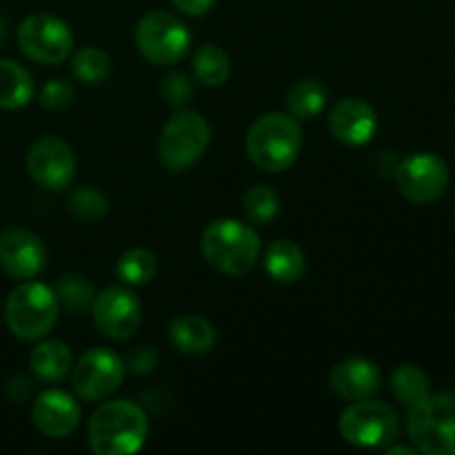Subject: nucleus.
I'll list each match as a JSON object with an SVG mask.
<instances>
[{"label": "nucleus", "instance_id": "1", "mask_svg": "<svg viewBox=\"0 0 455 455\" xmlns=\"http://www.w3.org/2000/svg\"><path fill=\"white\" fill-rule=\"evenodd\" d=\"M149 435V420L140 404L111 400L93 411L87 425L89 447L98 455H132L140 451Z\"/></svg>", "mask_w": 455, "mask_h": 455}, {"label": "nucleus", "instance_id": "2", "mask_svg": "<svg viewBox=\"0 0 455 455\" xmlns=\"http://www.w3.org/2000/svg\"><path fill=\"white\" fill-rule=\"evenodd\" d=\"M247 154L260 172L278 173L291 167L302 149V129L296 116L271 111L247 132Z\"/></svg>", "mask_w": 455, "mask_h": 455}, {"label": "nucleus", "instance_id": "3", "mask_svg": "<svg viewBox=\"0 0 455 455\" xmlns=\"http://www.w3.org/2000/svg\"><path fill=\"white\" fill-rule=\"evenodd\" d=\"M200 247L204 260L227 275H243L251 271L262 253L258 231L234 218L212 222L203 231Z\"/></svg>", "mask_w": 455, "mask_h": 455}, {"label": "nucleus", "instance_id": "4", "mask_svg": "<svg viewBox=\"0 0 455 455\" xmlns=\"http://www.w3.org/2000/svg\"><path fill=\"white\" fill-rule=\"evenodd\" d=\"M60 314V300L56 289L44 283L25 280L13 289L4 305V320L9 331L27 342L43 340L56 327Z\"/></svg>", "mask_w": 455, "mask_h": 455}, {"label": "nucleus", "instance_id": "5", "mask_svg": "<svg viewBox=\"0 0 455 455\" xmlns=\"http://www.w3.org/2000/svg\"><path fill=\"white\" fill-rule=\"evenodd\" d=\"M409 438L427 455H455V394H429L409 411Z\"/></svg>", "mask_w": 455, "mask_h": 455}, {"label": "nucleus", "instance_id": "6", "mask_svg": "<svg viewBox=\"0 0 455 455\" xmlns=\"http://www.w3.org/2000/svg\"><path fill=\"white\" fill-rule=\"evenodd\" d=\"M212 142V127L198 111H178L167 120L158 142L160 163L169 172H185L198 163Z\"/></svg>", "mask_w": 455, "mask_h": 455}, {"label": "nucleus", "instance_id": "7", "mask_svg": "<svg viewBox=\"0 0 455 455\" xmlns=\"http://www.w3.org/2000/svg\"><path fill=\"white\" fill-rule=\"evenodd\" d=\"M136 47L154 65H176L189 53L191 36L180 18L173 13L149 12L136 25Z\"/></svg>", "mask_w": 455, "mask_h": 455}, {"label": "nucleus", "instance_id": "8", "mask_svg": "<svg viewBox=\"0 0 455 455\" xmlns=\"http://www.w3.org/2000/svg\"><path fill=\"white\" fill-rule=\"evenodd\" d=\"M18 49L38 65H60L74 49V34L53 13H31L18 27Z\"/></svg>", "mask_w": 455, "mask_h": 455}, {"label": "nucleus", "instance_id": "9", "mask_svg": "<svg viewBox=\"0 0 455 455\" xmlns=\"http://www.w3.org/2000/svg\"><path fill=\"white\" fill-rule=\"evenodd\" d=\"M400 431V418L380 400H355L340 416V434L355 447H389Z\"/></svg>", "mask_w": 455, "mask_h": 455}, {"label": "nucleus", "instance_id": "10", "mask_svg": "<svg viewBox=\"0 0 455 455\" xmlns=\"http://www.w3.org/2000/svg\"><path fill=\"white\" fill-rule=\"evenodd\" d=\"M124 378V363L118 354L105 347L87 351L71 371V387L87 403L107 398L120 387Z\"/></svg>", "mask_w": 455, "mask_h": 455}, {"label": "nucleus", "instance_id": "11", "mask_svg": "<svg viewBox=\"0 0 455 455\" xmlns=\"http://www.w3.org/2000/svg\"><path fill=\"white\" fill-rule=\"evenodd\" d=\"M395 185L407 200L427 204L438 200L449 185V167L435 154H413L395 169Z\"/></svg>", "mask_w": 455, "mask_h": 455}, {"label": "nucleus", "instance_id": "12", "mask_svg": "<svg viewBox=\"0 0 455 455\" xmlns=\"http://www.w3.org/2000/svg\"><path fill=\"white\" fill-rule=\"evenodd\" d=\"M27 172L31 180L47 191H62L76 176V156L65 140L43 136L27 154Z\"/></svg>", "mask_w": 455, "mask_h": 455}, {"label": "nucleus", "instance_id": "13", "mask_svg": "<svg viewBox=\"0 0 455 455\" xmlns=\"http://www.w3.org/2000/svg\"><path fill=\"white\" fill-rule=\"evenodd\" d=\"M92 314L102 336L109 340H127L140 327L142 305L129 289L107 287L102 293H96Z\"/></svg>", "mask_w": 455, "mask_h": 455}, {"label": "nucleus", "instance_id": "14", "mask_svg": "<svg viewBox=\"0 0 455 455\" xmlns=\"http://www.w3.org/2000/svg\"><path fill=\"white\" fill-rule=\"evenodd\" d=\"M47 265L43 240L27 229H7L0 234V267L16 280H31Z\"/></svg>", "mask_w": 455, "mask_h": 455}, {"label": "nucleus", "instance_id": "15", "mask_svg": "<svg viewBox=\"0 0 455 455\" xmlns=\"http://www.w3.org/2000/svg\"><path fill=\"white\" fill-rule=\"evenodd\" d=\"M329 129L345 145H367L378 132V114L360 98H342L329 114Z\"/></svg>", "mask_w": 455, "mask_h": 455}, {"label": "nucleus", "instance_id": "16", "mask_svg": "<svg viewBox=\"0 0 455 455\" xmlns=\"http://www.w3.org/2000/svg\"><path fill=\"white\" fill-rule=\"evenodd\" d=\"M31 418L40 434L49 435V438H65L78 429L80 404L67 391L49 389L36 398Z\"/></svg>", "mask_w": 455, "mask_h": 455}, {"label": "nucleus", "instance_id": "17", "mask_svg": "<svg viewBox=\"0 0 455 455\" xmlns=\"http://www.w3.org/2000/svg\"><path fill=\"white\" fill-rule=\"evenodd\" d=\"M331 389L333 394L340 395L342 400H367L380 389V369L376 363L367 358H349L338 364L331 373Z\"/></svg>", "mask_w": 455, "mask_h": 455}, {"label": "nucleus", "instance_id": "18", "mask_svg": "<svg viewBox=\"0 0 455 455\" xmlns=\"http://www.w3.org/2000/svg\"><path fill=\"white\" fill-rule=\"evenodd\" d=\"M169 338L178 351L189 355H204L216 347V329L200 315H180L169 327Z\"/></svg>", "mask_w": 455, "mask_h": 455}, {"label": "nucleus", "instance_id": "19", "mask_svg": "<svg viewBox=\"0 0 455 455\" xmlns=\"http://www.w3.org/2000/svg\"><path fill=\"white\" fill-rule=\"evenodd\" d=\"M305 253L291 240H275L265 251V269L275 283H298L305 274Z\"/></svg>", "mask_w": 455, "mask_h": 455}, {"label": "nucleus", "instance_id": "20", "mask_svg": "<svg viewBox=\"0 0 455 455\" xmlns=\"http://www.w3.org/2000/svg\"><path fill=\"white\" fill-rule=\"evenodd\" d=\"M34 96V78L16 60L0 58V109L13 111L25 107Z\"/></svg>", "mask_w": 455, "mask_h": 455}, {"label": "nucleus", "instance_id": "21", "mask_svg": "<svg viewBox=\"0 0 455 455\" xmlns=\"http://www.w3.org/2000/svg\"><path fill=\"white\" fill-rule=\"evenodd\" d=\"M31 371L44 382H58L71 371V351L62 340H43L29 355Z\"/></svg>", "mask_w": 455, "mask_h": 455}, {"label": "nucleus", "instance_id": "22", "mask_svg": "<svg viewBox=\"0 0 455 455\" xmlns=\"http://www.w3.org/2000/svg\"><path fill=\"white\" fill-rule=\"evenodd\" d=\"M194 74L207 87H220L229 80L231 60L216 44H203L194 53Z\"/></svg>", "mask_w": 455, "mask_h": 455}, {"label": "nucleus", "instance_id": "23", "mask_svg": "<svg viewBox=\"0 0 455 455\" xmlns=\"http://www.w3.org/2000/svg\"><path fill=\"white\" fill-rule=\"evenodd\" d=\"M391 391L400 404L411 409L431 394L429 378L416 364H403L391 376Z\"/></svg>", "mask_w": 455, "mask_h": 455}, {"label": "nucleus", "instance_id": "24", "mask_svg": "<svg viewBox=\"0 0 455 455\" xmlns=\"http://www.w3.org/2000/svg\"><path fill=\"white\" fill-rule=\"evenodd\" d=\"M58 300L69 314L83 315L92 311L93 300H96V287L89 278L78 274H67L58 280Z\"/></svg>", "mask_w": 455, "mask_h": 455}, {"label": "nucleus", "instance_id": "25", "mask_svg": "<svg viewBox=\"0 0 455 455\" xmlns=\"http://www.w3.org/2000/svg\"><path fill=\"white\" fill-rule=\"evenodd\" d=\"M287 105L289 114L296 116L298 120L315 118L327 105V92L318 80H300L289 92Z\"/></svg>", "mask_w": 455, "mask_h": 455}, {"label": "nucleus", "instance_id": "26", "mask_svg": "<svg viewBox=\"0 0 455 455\" xmlns=\"http://www.w3.org/2000/svg\"><path fill=\"white\" fill-rule=\"evenodd\" d=\"M116 274H118V278L124 284L142 287V284H149L156 278V274H158V260L147 249H129L127 253L120 256L118 265H116Z\"/></svg>", "mask_w": 455, "mask_h": 455}, {"label": "nucleus", "instance_id": "27", "mask_svg": "<svg viewBox=\"0 0 455 455\" xmlns=\"http://www.w3.org/2000/svg\"><path fill=\"white\" fill-rule=\"evenodd\" d=\"M244 213L253 225H269L280 209V198L269 185H253L244 194Z\"/></svg>", "mask_w": 455, "mask_h": 455}, {"label": "nucleus", "instance_id": "28", "mask_svg": "<svg viewBox=\"0 0 455 455\" xmlns=\"http://www.w3.org/2000/svg\"><path fill=\"white\" fill-rule=\"evenodd\" d=\"M71 69H74L76 78L83 80L87 84H100L107 80L111 69L109 56L98 47H84L71 60Z\"/></svg>", "mask_w": 455, "mask_h": 455}, {"label": "nucleus", "instance_id": "29", "mask_svg": "<svg viewBox=\"0 0 455 455\" xmlns=\"http://www.w3.org/2000/svg\"><path fill=\"white\" fill-rule=\"evenodd\" d=\"M69 212L83 222H98L109 212V203L102 191L93 187H78L69 194Z\"/></svg>", "mask_w": 455, "mask_h": 455}, {"label": "nucleus", "instance_id": "30", "mask_svg": "<svg viewBox=\"0 0 455 455\" xmlns=\"http://www.w3.org/2000/svg\"><path fill=\"white\" fill-rule=\"evenodd\" d=\"M160 93H163L164 102L173 109H185L189 105V100L194 98V84L180 71H173L167 78L163 80V87H160Z\"/></svg>", "mask_w": 455, "mask_h": 455}, {"label": "nucleus", "instance_id": "31", "mask_svg": "<svg viewBox=\"0 0 455 455\" xmlns=\"http://www.w3.org/2000/svg\"><path fill=\"white\" fill-rule=\"evenodd\" d=\"M76 100V89L71 87L67 80H49L47 84L43 87L40 92V105L44 109H52V111H62Z\"/></svg>", "mask_w": 455, "mask_h": 455}, {"label": "nucleus", "instance_id": "32", "mask_svg": "<svg viewBox=\"0 0 455 455\" xmlns=\"http://www.w3.org/2000/svg\"><path fill=\"white\" fill-rule=\"evenodd\" d=\"M127 364L132 371L136 373H149L154 371V367L158 364V354L149 347H136L132 354L127 355Z\"/></svg>", "mask_w": 455, "mask_h": 455}, {"label": "nucleus", "instance_id": "33", "mask_svg": "<svg viewBox=\"0 0 455 455\" xmlns=\"http://www.w3.org/2000/svg\"><path fill=\"white\" fill-rule=\"evenodd\" d=\"M172 3L187 16H204V13L212 12L216 0H172Z\"/></svg>", "mask_w": 455, "mask_h": 455}, {"label": "nucleus", "instance_id": "34", "mask_svg": "<svg viewBox=\"0 0 455 455\" xmlns=\"http://www.w3.org/2000/svg\"><path fill=\"white\" fill-rule=\"evenodd\" d=\"M385 449H387V453H409V455L416 453V449H411V447H385Z\"/></svg>", "mask_w": 455, "mask_h": 455}, {"label": "nucleus", "instance_id": "35", "mask_svg": "<svg viewBox=\"0 0 455 455\" xmlns=\"http://www.w3.org/2000/svg\"><path fill=\"white\" fill-rule=\"evenodd\" d=\"M4 38V25H3V20H0V40Z\"/></svg>", "mask_w": 455, "mask_h": 455}]
</instances>
